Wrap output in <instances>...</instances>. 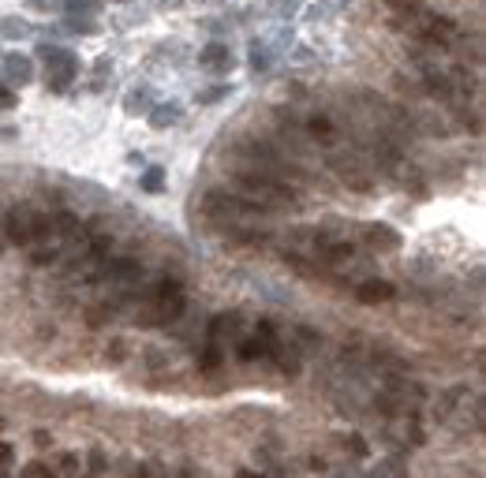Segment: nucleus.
I'll return each instance as SVG.
<instances>
[{
	"mask_svg": "<svg viewBox=\"0 0 486 478\" xmlns=\"http://www.w3.org/2000/svg\"><path fill=\"white\" fill-rule=\"evenodd\" d=\"M23 471H26V474H52V467H49V463H26Z\"/></svg>",
	"mask_w": 486,
	"mask_h": 478,
	"instance_id": "obj_4",
	"label": "nucleus"
},
{
	"mask_svg": "<svg viewBox=\"0 0 486 478\" xmlns=\"http://www.w3.org/2000/svg\"><path fill=\"white\" fill-rule=\"evenodd\" d=\"M356 296H359V303H378V299H389V296H393V284H386V281H371V284H363Z\"/></svg>",
	"mask_w": 486,
	"mask_h": 478,
	"instance_id": "obj_3",
	"label": "nucleus"
},
{
	"mask_svg": "<svg viewBox=\"0 0 486 478\" xmlns=\"http://www.w3.org/2000/svg\"><path fill=\"white\" fill-rule=\"evenodd\" d=\"M11 105H16V98H11L8 90H0V109H11Z\"/></svg>",
	"mask_w": 486,
	"mask_h": 478,
	"instance_id": "obj_6",
	"label": "nucleus"
},
{
	"mask_svg": "<svg viewBox=\"0 0 486 478\" xmlns=\"http://www.w3.org/2000/svg\"><path fill=\"white\" fill-rule=\"evenodd\" d=\"M8 460H11V445L0 441V463H8Z\"/></svg>",
	"mask_w": 486,
	"mask_h": 478,
	"instance_id": "obj_7",
	"label": "nucleus"
},
{
	"mask_svg": "<svg viewBox=\"0 0 486 478\" xmlns=\"http://www.w3.org/2000/svg\"><path fill=\"white\" fill-rule=\"evenodd\" d=\"M60 471H68V474H71V471H79V460H71V456H64V463H60Z\"/></svg>",
	"mask_w": 486,
	"mask_h": 478,
	"instance_id": "obj_5",
	"label": "nucleus"
},
{
	"mask_svg": "<svg viewBox=\"0 0 486 478\" xmlns=\"http://www.w3.org/2000/svg\"><path fill=\"white\" fill-rule=\"evenodd\" d=\"M307 135H311L314 142H318L322 150H330V146H337V142H340V127H337V124H333V119L325 116V112H314V116L307 119Z\"/></svg>",
	"mask_w": 486,
	"mask_h": 478,
	"instance_id": "obj_2",
	"label": "nucleus"
},
{
	"mask_svg": "<svg viewBox=\"0 0 486 478\" xmlns=\"http://www.w3.org/2000/svg\"><path fill=\"white\" fill-rule=\"evenodd\" d=\"M4 235H8V243H16V247H30L34 243V209L11 206L4 214Z\"/></svg>",
	"mask_w": 486,
	"mask_h": 478,
	"instance_id": "obj_1",
	"label": "nucleus"
}]
</instances>
